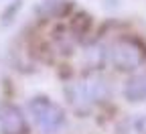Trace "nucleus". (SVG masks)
I'll use <instances>...</instances> for the list:
<instances>
[{
  "mask_svg": "<svg viewBox=\"0 0 146 134\" xmlns=\"http://www.w3.org/2000/svg\"><path fill=\"white\" fill-rule=\"evenodd\" d=\"M31 112L35 116V122L39 124L43 130L51 132L61 124V112L55 108L51 102H47L45 98H36L31 102Z\"/></svg>",
  "mask_w": 146,
  "mask_h": 134,
  "instance_id": "1",
  "label": "nucleus"
},
{
  "mask_svg": "<svg viewBox=\"0 0 146 134\" xmlns=\"http://www.w3.org/2000/svg\"><path fill=\"white\" fill-rule=\"evenodd\" d=\"M27 122L23 112L12 104H0V132L2 134H25Z\"/></svg>",
  "mask_w": 146,
  "mask_h": 134,
  "instance_id": "2",
  "label": "nucleus"
},
{
  "mask_svg": "<svg viewBox=\"0 0 146 134\" xmlns=\"http://www.w3.org/2000/svg\"><path fill=\"white\" fill-rule=\"evenodd\" d=\"M18 8H21V0H16V4H14V8H12V6H8V8H6V12L2 14V25H8V16H10V14L14 16V12H16Z\"/></svg>",
  "mask_w": 146,
  "mask_h": 134,
  "instance_id": "3",
  "label": "nucleus"
}]
</instances>
